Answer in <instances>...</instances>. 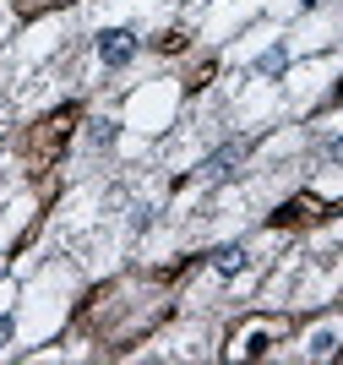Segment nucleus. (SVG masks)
<instances>
[{"label": "nucleus", "mask_w": 343, "mask_h": 365, "mask_svg": "<svg viewBox=\"0 0 343 365\" xmlns=\"http://www.w3.org/2000/svg\"><path fill=\"white\" fill-rule=\"evenodd\" d=\"M136 55V33L131 28H104L98 33V61L104 66H131Z\"/></svg>", "instance_id": "obj_1"}, {"label": "nucleus", "mask_w": 343, "mask_h": 365, "mask_svg": "<svg viewBox=\"0 0 343 365\" xmlns=\"http://www.w3.org/2000/svg\"><path fill=\"white\" fill-rule=\"evenodd\" d=\"M272 338H278V327H272V322H251V327H245V333H240V354H267L272 349Z\"/></svg>", "instance_id": "obj_2"}, {"label": "nucleus", "mask_w": 343, "mask_h": 365, "mask_svg": "<svg viewBox=\"0 0 343 365\" xmlns=\"http://www.w3.org/2000/svg\"><path fill=\"white\" fill-rule=\"evenodd\" d=\"M240 158H245V142H229V148H218L208 164H202V175H208V180H224L229 164H240Z\"/></svg>", "instance_id": "obj_3"}, {"label": "nucleus", "mask_w": 343, "mask_h": 365, "mask_svg": "<svg viewBox=\"0 0 343 365\" xmlns=\"http://www.w3.org/2000/svg\"><path fill=\"white\" fill-rule=\"evenodd\" d=\"M245 262H251V257H245V245H218V251H213V267H218L224 278H240V273H245Z\"/></svg>", "instance_id": "obj_4"}, {"label": "nucleus", "mask_w": 343, "mask_h": 365, "mask_svg": "<svg viewBox=\"0 0 343 365\" xmlns=\"http://www.w3.org/2000/svg\"><path fill=\"white\" fill-rule=\"evenodd\" d=\"M332 349H338V333H332V327H316V333L305 338V354H311V360H327Z\"/></svg>", "instance_id": "obj_5"}, {"label": "nucleus", "mask_w": 343, "mask_h": 365, "mask_svg": "<svg viewBox=\"0 0 343 365\" xmlns=\"http://www.w3.org/2000/svg\"><path fill=\"white\" fill-rule=\"evenodd\" d=\"M284 66H289V49H284V44H272L267 55L256 61V76H278V71H284Z\"/></svg>", "instance_id": "obj_6"}, {"label": "nucleus", "mask_w": 343, "mask_h": 365, "mask_svg": "<svg viewBox=\"0 0 343 365\" xmlns=\"http://www.w3.org/2000/svg\"><path fill=\"white\" fill-rule=\"evenodd\" d=\"M322 158H327V164H343V137H332L327 148H322Z\"/></svg>", "instance_id": "obj_7"}, {"label": "nucleus", "mask_w": 343, "mask_h": 365, "mask_svg": "<svg viewBox=\"0 0 343 365\" xmlns=\"http://www.w3.org/2000/svg\"><path fill=\"white\" fill-rule=\"evenodd\" d=\"M6 338H11V317H0V344H6Z\"/></svg>", "instance_id": "obj_8"}]
</instances>
